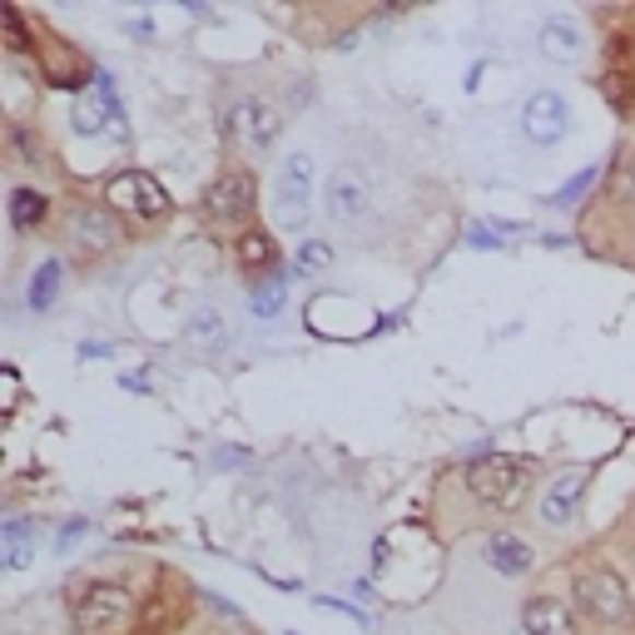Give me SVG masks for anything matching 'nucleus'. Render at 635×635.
<instances>
[{"label": "nucleus", "mask_w": 635, "mask_h": 635, "mask_svg": "<svg viewBox=\"0 0 635 635\" xmlns=\"http://www.w3.org/2000/svg\"><path fill=\"white\" fill-rule=\"evenodd\" d=\"M204 214L214 219L219 228H234V234H244V228H254L248 219H254V174L248 169H224L214 184H209L204 195Z\"/></svg>", "instance_id": "8"}, {"label": "nucleus", "mask_w": 635, "mask_h": 635, "mask_svg": "<svg viewBox=\"0 0 635 635\" xmlns=\"http://www.w3.org/2000/svg\"><path fill=\"white\" fill-rule=\"evenodd\" d=\"M224 119H228V140H234L244 154H269L283 134L279 105H269L263 95H238Z\"/></svg>", "instance_id": "4"}, {"label": "nucleus", "mask_w": 635, "mask_h": 635, "mask_svg": "<svg viewBox=\"0 0 635 635\" xmlns=\"http://www.w3.org/2000/svg\"><path fill=\"white\" fill-rule=\"evenodd\" d=\"M248 303H254V318H279L283 303H289V279H283V269L273 273V279H263Z\"/></svg>", "instance_id": "22"}, {"label": "nucleus", "mask_w": 635, "mask_h": 635, "mask_svg": "<svg viewBox=\"0 0 635 635\" xmlns=\"http://www.w3.org/2000/svg\"><path fill=\"white\" fill-rule=\"evenodd\" d=\"M45 219H50V199H45L40 189H15L11 195V224L21 228V234H31V228H40Z\"/></svg>", "instance_id": "20"}, {"label": "nucleus", "mask_w": 635, "mask_h": 635, "mask_svg": "<svg viewBox=\"0 0 635 635\" xmlns=\"http://www.w3.org/2000/svg\"><path fill=\"white\" fill-rule=\"evenodd\" d=\"M164 591H169V576L154 581V596H150V605H144V615H140V635H169L174 625L184 621L189 596H164Z\"/></svg>", "instance_id": "18"}, {"label": "nucleus", "mask_w": 635, "mask_h": 635, "mask_svg": "<svg viewBox=\"0 0 635 635\" xmlns=\"http://www.w3.org/2000/svg\"><path fill=\"white\" fill-rule=\"evenodd\" d=\"M467 244H472V248H502V238H496V228L472 224V228H467Z\"/></svg>", "instance_id": "28"}, {"label": "nucleus", "mask_w": 635, "mask_h": 635, "mask_svg": "<svg viewBox=\"0 0 635 635\" xmlns=\"http://www.w3.org/2000/svg\"><path fill=\"white\" fill-rule=\"evenodd\" d=\"M576 605H581V615L596 621V625H625L631 621V591H625V581L605 566L586 571L581 581H576Z\"/></svg>", "instance_id": "7"}, {"label": "nucleus", "mask_w": 635, "mask_h": 635, "mask_svg": "<svg viewBox=\"0 0 635 635\" xmlns=\"http://www.w3.org/2000/svg\"><path fill=\"white\" fill-rule=\"evenodd\" d=\"M531 482H537V467H531L527 457L492 452V457H477V462H467L462 472H452L442 492H447V496H462L467 511L477 517V527H486V521H496V517H511V511H521V502L531 496Z\"/></svg>", "instance_id": "1"}, {"label": "nucleus", "mask_w": 635, "mask_h": 635, "mask_svg": "<svg viewBox=\"0 0 635 635\" xmlns=\"http://www.w3.org/2000/svg\"><path fill=\"white\" fill-rule=\"evenodd\" d=\"M105 119H125V109H119L109 75L99 70L95 85H90L85 95L75 99V109H70V125H75V134H99V130H105Z\"/></svg>", "instance_id": "14"}, {"label": "nucleus", "mask_w": 635, "mask_h": 635, "mask_svg": "<svg viewBox=\"0 0 635 635\" xmlns=\"http://www.w3.org/2000/svg\"><path fill=\"white\" fill-rule=\"evenodd\" d=\"M105 204L115 214H130V219H164L169 214V189H164L154 174L144 169H125V174H109L105 179Z\"/></svg>", "instance_id": "5"}, {"label": "nucleus", "mask_w": 635, "mask_h": 635, "mask_svg": "<svg viewBox=\"0 0 635 635\" xmlns=\"http://www.w3.org/2000/svg\"><path fill=\"white\" fill-rule=\"evenodd\" d=\"M184 333H189V343L204 348V353H224V348H228V324L219 318L214 308L189 313V328H184Z\"/></svg>", "instance_id": "19"}, {"label": "nucleus", "mask_w": 635, "mask_h": 635, "mask_svg": "<svg viewBox=\"0 0 635 635\" xmlns=\"http://www.w3.org/2000/svg\"><path fill=\"white\" fill-rule=\"evenodd\" d=\"M85 531H90V521H85V517H80V521H70V527L60 531V546H70V541H75V537H85Z\"/></svg>", "instance_id": "29"}, {"label": "nucleus", "mask_w": 635, "mask_h": 635, "mask_svg": "<svg viewBox=\"0 0 635 635\" xmlns=\"http://www.w3.org/2000/svg\"><path fill=\"white\" fill-rule=\"evenodd\" d=\"M234 263H238V273L254 279V289H259V279H273V273L283 269L279 238H273L269 228H244V234L234 238Z\"/></svg>", "instance_id": "13"}, {"label": "nucleus", "mask_w": 635, "mask_h": 635, "mask_svg": "<svg viewBox=\"0 0 635 635\" xmlns=\"http://www.w3.org/2000/svg\"><path fill=\"white\" fill-rule=\"evenodd\" d=\"M566 125H571V109L556 90H537V95L527 99V109H521V134H527L531 144H556L561 134H566Z\"/></svg>", "instance_id": "12"}, {"label": "nucleus", "mask_w": 635, "mask_h": 635, "mask_svg": "<svg viewBox=\"0 0 635 635\" xmlns=\"http://www.w3.org/2000/svg\"><path fill=\"white\" fill-rule=\"evenodd\" d=\"M0 21H5V45H11L15 55H21V50H31V40H35V35L25 31V15L15 11V5H0Z\"/></svg>", "instance_id": "25"}, {"label": "nucleus", "mask_w": 635, "mask_h": 635, "mask_svg": "<svg viewBox=\"0 0 635 635\" xmlns=\"http://www.w3.org/2000/svg\"><path fill=\"white\" fill-rule=\"evenodd\" d=\"M586 486H591V472H586V467L561 472L556 482L541 492L537 517L546 521V527H571V521H576V511H581V502H586Z\"/></svg>", "instance_id": "10"}, {"label": "nucleus", "mask_w": 635, "mask_h": 635, "mask_svg": "<svg viewBox=\"0 0 635 635\" xmlns=\"http://www.w3.org/2000/svg\"><path fill=\"white\" fill-rule=\"evenodd\" d=\"M119 383H125L130 392H150V383H144V377H134V373H130V377H119Z\"/></svg>", "instance_id": "30"}, {"label": "nucleus", "mask_w": 635, "mask_h": 635, "mask_svg": "<svg viewBox=\"0 0 635 635\" xmlns=\"http://www.w3.org/2000/svg\"><path fill=\"white\" fill-rule=\"evenodd\" d=\"M119 238H125V228H119L115 209L109 204H66V214H60V244L75 254L80 263H95L105 259V254H115Z\"/></svg>", "instance_id": "2"}, {"label": "nucleus", "mask_w": 635, "mask_h": 635, "mask_svg": "<svg viewBox=\"0 0 635 635\" xmlns=\"http://www.w3.org/2000/svg\"><path fill=\"white\" fill-rule=\"evenodd\" d=\"M5 140H11V154L21 164H40V150L45 144H35V134L25 130V125H11V134H5Z\"/></svg>", "instance_id": "26"}, {"label": "nucleus", "mask_w": 635, "mask_h": 635, "mask_svg": "<svg viewBox=\"0 0 635 635\" xmlns=\"http://www.w3.org/2000/svg\"><path fill=\"white\" fill-rule=\"evenodd\" d=\"M273 214L279 228H303L313 214V154L293 150L279 164V179H273Z\"/></svg>", "instance_id": "6"}, {"label": "nucleus", "mask_w": 635, "mask_h": 635, "mask_svg": "<svg viewBox=\"0 0 635 635\" xmlns=\"http://www.w3.org/2000/svg\"><path fill=\"white\" fill-rule=\"evenodd\" d=\"M11 635H15V631H11Z\"/></svg>", "instance_id": "31"}, {"label": "nucleus", "mask_w": 635, "mask_h": 635, "mask_svg": "<svg viewBox=\"0 0 635 635\" xmlns=\"http://www.w3.org/2000/svg\"><path fill=\"white\" fill-rule=\"evenodd\" d=\"M482 556H486V566L502 571V576H527V571L537 566V551H531V541L511 537V531H496V537L482 546Z\"/></svg>", "instance_id": "17"}, {"label": "nucleus", "mask_w": 635, "mask_h": 635, "mask_svg": "<svg viewBox=\"0 0 635 635\" xmlns=\"http://www.w3.org/2000/svg\"><path fill=\"white\" fill-rule=\"evenodd\" d=\"M5 541H11V551H5V566H25L31 561V521H21V517H11L5 521Z\"/></svg>", "instance_id": "24"}, {"label": "nucleus", "mask_w": 635, "mask_h": 635, "mask_svg": "<svg viewBox=\"0 0 635 635\" xmlns=\"http://www.w3.org/2000/svg\"><path fill=\"white\" fill-rule=\"evenodd\" d=\"M134 621V596L119 581H95L75 601V635H119Z\"/></svg>", "instance_id": "3"}, {"label": "nucleus", "mask_w": 635, "mask_h": 635, "mask_svg": "<svg viewBox=\"0 0 635 635\" xmlns=\"http://www.w3.org/2000/svg\"><path fill=\"white\" fill-rule=\"evenodd\" d=\"M328 219L333 224H363L367 214H373V195H367V179L357 169H338L333 179H328V199H324Z\"/></svg>", "instance_id": "11"}, {"label": "nucleus", "mask_w": 635, "mask_h": 635, "mask_svg": "<svg viewBox=\"0 0 635 635\" xmlns=\"http://www.w3.org/2000/svg\"><path fill=\"white\" fill-rule=\"evenodd\" d=\"M60 259H45L40 269L31 273V293H25V303H31L35 313H50L55 308V293H60Z\"/></svg>", "instance_id": "21"}, {"label": "nucleus", "mask_w": 635, "mask_h": 635, "mask_svg": "<svg viewBox=\"0 0 635 635\" xmlns=\"http://www.w3.org/2000/svg\"><path fill=\"white\" fill-rule=\"evenodd\" d=\"M537 50L546 55V60H556V66H576V60L586 55V35L571 15H551V21H541V31H537Z\"/></svg>", "instance_id": "15"}, {"label": "nucleus", "mask_w": 635, "mask_h": 635, "mask_svg": "<svg viewBox=\"0 0 635 635\" xmlns=\"http://www.w3.org/2000/svg\"><path fill=\"white\" fill-rule=\"evenodd\" d=\"M35 40H40V60H45V80H50V85L80 90V95H85V85H95L99 70H90V66H85V55L70 50V45L60 40V35L35 31Z\"/></svg>", "instance_id": "9"}, {"label": "nucleus", "mask_w": 635, "mask_h": 635, "mask_svg": "<svg viewBox=\"0 0 635 635\" xmlns=\"http://www.w3.org/2000/svg\"><path fill=\"white\" fill-rule=\"evenodd\" d=\"M328 263H333V248L318 244V238H308V244L298 248V269H303V273H324Z\"/></svg>", "instance_id": "27"}, {"label": "nucleus", "mask_w": 635, "mask_h": 635, "mask_svg": "<svg viewBox=\"0 0 635 635\" xmlns=\"http://www.w3.org/2000/svg\"><path fill=\"white\" fill-rule=\"evenodd\" d=\"M596 184H601V169H581V174H576V179L566 184V189H556V195H551L546 204H556V209H571V204H581V199L591 195Z\"/></svg>", "instance_id": "23"}, {"label": "nucleus", "mask_w": 635, "mask_h": 635, "mask_svg": "<svg viewBox=\"0 0 635 635\" xmlns=\"http://www.w3.org/2000/svg\"><path fill=\"white\" fill-rule=\"evenodd\" d=\"M521 631L527 635H576V625H571L566 601H556V596H527V605H521Z\"/></svg>", "instance_id": "16"}]
</instances>
